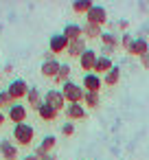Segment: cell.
Returning <instances> with one entry per match:
<instances>
[{
  "label": "cell",
  "mask_w": 149,
  "mask_h": 160,
  "mask_svg": "<svg viewBox=\"0 0 149 160\" xmlns=\"http://www.w3.org/2000/svg\"><path fill=\"white\" fill-rule=\"evenodd\" d=\"M27 105H22V103H13L9 110H7V118L13 123V125H18V123H27Z\"/></svg>",
  "instance_id": "cell-8"
},
{
  "label": "cell",
  "mask_w": 149,
  "mask_h": 160,
  "mask_svg": "<svg viewBox=\"0 0 149 160\" xmlns=\"http://www.w3.org/2000/svg\"><path fill=\"white\" fill-rule=\"evenodd\" d=\"M68 40H66V35L64 33H55V35H51V40H48V51L53 53V55H59V53H66L68 51Z\"/></svg>",
  "instance_id": "cell-6"
},
{
  "label": "cell",
  "mask_w": 149,
  "mask_h": 160,
  "mask_svg": "<svg viewBox=\"0 0 149 160\" xmlns=\"http://www.w3.org/2000/svg\"><path fill=\"white\" fill-rule=\"evenodd\" d=\"M44 103L46 105H51L53 110H57V112H62V110H66V99H64V94H62V90H55V88H51V90H46V94H44Z\"/></svg>",
  "instance_id": "cell-3"
},
{
  "label": "cell",
  "mask_w": 149,
  "mask_h": 160,
  "mask_svg": "<svg viewBox=\"0 0 149 160\" xmlns=\"http://www.w3.org/2000/svg\"><path fill=\"white\" fill-rule=\"evenodd\" d=\"M20 160H40L35 153H29V156H24V158H20Z\"/></svg>",
  "instance_id": "cell-31"
},
{
  "label": "cell",
  "mask_w": 149,
  "mask_h": 160,
  "mask_svg": "<svg viewBox=\"0 0 149 160\" xmlns=\"http://www.w3.org/2000/svg\"><path fill=\"white\" fill-rule=\"evenodd\" d=\"M101 42H103V46H107V48H121V35L114 33V31H103Z\"/></svg>",
  "instance_id": "cell-20"
},
{
  "label": "cell",
  "mask_w": 149,
  "mask_h": 160,
  "mask_svg": "<svg viewBox=\"0 0 149 160\" xmlns=\"http://www.w3.org/2000/svg\"><path fill=\"white\" fill-rule=\"evenodd\" d=\"M0 158L2 160H20L18 158V145L11 140H0Z\"/></svg>",
  "instance_id": "cell-10"
},
{
  "label": "cell",
  "mask_w": 149,
  "mask_h": 160,
  "mask_svg": "<svg viewBox=\"0 0 149 160\" xmlns=\"http://www.w3.org/2000/svg\"><path fill=\"white\" fill-rule=\"evenodd\" d=\"M99 103H101V94H99V92H86V94H83V108L97 110Z\"/></svg>",
  "instance_id": "cell-23"
},
{
  "label": "cell",
  "mask_w": 149,
  "mask_h": 160,
  "mask_svg": "<svg viewBox=\"0 0 149 160\" xmlns=\"http://www.w3.org/2000/svg\"><path fill=\"white\" fill-rule=\"evenodd\" d=\"M86 22H90V24H97V27H103V24L107 22V9H105V7H101V5H94V7L88 11V16H86Z\"/></svg>",
  "instance_id": "cell-5"
},
{
  "label": "cell",
  "mask_w": 149,
  "mask_h": 160,
  "mask_svg": "<svg viewBox=\"0 0 149 160\" xmlns=\"http://www.w3.org/2000/svg\"><path fill=\"white\" fill-rule=\"evenodd\" d=\"M147 53H149V42H147V38H145V35L134 38V42H132L127 55H132V57H142V55H147Z\"/></svg>",
  "instance_id": "cell-9"
},
{
  "label": "cell",
  "mask_w": 149,
  "mask_h": 160,
  "mask_svg": "<svg viewBox=\"0 0 149 160\" xmlns=\"http://www.w3.org/2000/svg\"><path fill=\"white\" fill-rule=\"evenodd\" d=\"M140 64H142V68H147V70H149V53L140 57Z\"/></svg>",
  "instance_id": "cell-30"
},
{
  "label": "cell",
  "mask_w": 149,
  "mask_h": 160,
  "mask_svg": "<svg viewBox=\"0 0 149 160\" xmlns=\"http://www.w3.org/2000/svg\"><path fill=\"white\" fill-rule=\"evenodd\" d=\"M64 35L68 42H75V40H81L83 38V31H81V24H75V22H68L64 27Z\"/></svg>",
  "instance_id": "cell-18"
},
{
  "label": "cell",
  "mask_w": 149,
  "mask_h": 160,
  "mask_svg": "<svg viewBox=\"0 0 149 160\" xmlns=\"http://www.w3.org/2000/svg\"><path fill=\"white\" fill-rule=\"evenodd\" d=\"M0 103H2V108H11L16 101L11 99V94H9L7 90H2V92H0Z\"/></svg>",
  "instance_id": "cell-27"
},
{
  "label": "cell",
  "mask_w": 149,
  "mask_h": 160,
  "mask_svg": "<svg viewBox=\"0 0 149 160\" xmlns=\"http://www.w3.org/2000/svg\"><path fill=\"white\" fill-rule=\"evenodd\" d=\"M86 51H88V44H86V40L81 38V40H75V42H70V44H68L66 55H70V57H77V59H79Z\"/></svg>",
  "instance_id": "cell-16"
},
{
  "label": "cell",
  "mask_w": 149,
  "mask_h": 160,
  "mask_svg": "<svg viewBox=\"0 0 149 160\" xmlns=\"http://www.w3.org/2000/svg\"><path fill=\"white\" fill-rule=\"evenodd\" d=\"M0 112H2V103H0Z\"/></svg>",
  "instance_id": "cell-34"
},
{
  "label": "cell",
  "mask_w": 149,
  "mask_h": 160,
  "mask_svg": "<svg viewBox=\"0 0 149 160\" xmlns=\"http://www.w3.org/2000/svg\"><path fill=\"white\" fill-rule=\"evenodd\" d=\"M62 94H64L66 103H83L86 90H83L79 83H75V81H66V83L62 86Z\"/></svg>",
  "instance_id": "cell-2"
},
{
  "label": "cell",
  "mask_w": 149,
  "mask_h": 160,
  "mask_svg": "<svg viewBox=\"0 0 149 160\" xmlns=\"http://www.w3.org/2000/svg\"><path fill=\"white\" fill-rule=\"evenodd\" d=\"M27 103H29V108H33L35 112L40 110V105L44 103V94L37 90V88H29V94H27Z\"/></svg>",
  "instance_id": "cell-19"
},
{
  "label": "cell",
  "mask_w": 149,
  "mask_h": 160,
  "mask_svg": "<svg viewBox=\"0 0 149 160\" xmlns=\"http://www.w3.org/2000/svg\"><path fill=\"white\" fill-rule=\"evenodd\" d=\"M59 68H62V64H59L57 59H48V62H42L40 72H42V77H46V79H53V81H55V77L59 75Z\"/></svg>",
  "instance_id": "cell-13"
},
{
  "label": "cell",
  "mask_w": 149,
  "mask_h": 160,
  "mask_svg": "<svg viewBox=\"0 0 149 160\" xmlns=\"http://www.w3.org/2000/svg\"><path fill=\"white\" fill-rule=\"evenodd\" d=\"M94 7V2H92V0H75V2H72V11L75 13H86L88 16V11Z\"/></svg>",
  "instance_id": "cell-24"
},
{
  "label": "cell",
  "mask_w": 149,
  "mask_h": 160,
  "mask_svg": "<svg viewBox=\"0 0 149 160\" xmlns=\"http://www.w3.org/2000/svg\"><path fill=\"white\" fill-rule=\"evenodd\" d=\"M33 138H35L33 125H29V123H18V125H13V140H16L20 147H29V145L33 142Z\"/></svg>",
  "instance_id": "cell-1"
},
{
  "label": "cell",
  "mask_w": 149,
  "mask_h": 160,
  "mask_svg": "<svg viewBox=\"0 0 149 160\" xmlns=\"http://www.w3.org/2000/svg\"><path fill=\"white\" fill-rule=\"evenodd\" d=\"M64 116L72 123V121H83V118L88 116V112H86L83 103H68L66 110H64Z\"/></svg>",
  "instance_id": "cell-7"
},
{
  "label": "cell",
  "mask_w": 149,
  "mask_h": 160,
  "mask_svg": "<svg viewBox=\"0 0 149 160\" xmlns=\"http://www.w3.org/2000/svg\"><path fill=\"white\" fill-rule=\"evenodd\" d=\"M81 86H83L86 92H99L101 86H103V79H101L99 75H94V72H88V75H83Z\"/></svg>",
  "instance_id": "cell-14"
},
{
  "label": "cell",
  "mask_w": 149,
  "mask_h": 160,
  "mask_svg": "<svg viewBox=\"0 0 149 160\" xmlns=\"http://www.w3.org/2000/svg\"><path fill=\"white\" fill-rule=\"evenodd\" d=\"M40 160H57V156H55V153H48V156H44V158H40Z\"/></svg>",
  "instance_id": "cell-32"
},
{
  "label": "cell",
  "mask_w": 149,
  "mask_h": 160,
  "mask_svg": "<svg viewBox=\"0 0 149 160\" xmlns=\"http://www.w3.org/2000/svg\"><path fill=\"white\" fill-rule=\"evenodd\" d=\"M70 72H72V70H70V66H68V64H62L59 75L55 77V83H62V86H64L66 81H70V79H68V77H70Z\"/></svg>",
  "instance_id": "cell-25"
},
{
  "label": "cell",
  "mask_w": 149,
  "mask_h": 160,
  "mask_svg": "<svg viewBox=\"0 0 149 160\" xmlns=\"http://www.w3.org/2000/svg\"><path fill=\"white\" fill-rule=\"evenodd\" d=\"M5 121H7V114H2V112H0V127L5 125Z\"/></svg>",
  "instance_id": "cell-33"
},
{
  "label": "cell",
  "mask_w": 149,
  "mask_h": 160,
  "mask_svg": "<svg viewBox=\"0 0 149 160\" xmlns=\"http://www.w3.org/2000/svg\"><path fill=\"white\" fill-rule=\"evenodd\" d=\"M101 79H103V86H110V88H114V86L121 81V68H118V66H114V68H112L107 75H103Z\"/></svg>",
  "instance_id": "cell-22"
},
{
  "label": "cell",
  "mask_w": 149,
  "mask_h": 160,
  "mask_svg": "<svg viewBox=\"0 0 149 160\" xmlns=\"http://www.w3.org/2000/svg\"><path fill=\"white\" fill-rule=\"evenodd\" d=\"M112 68H114V62H112V57L99 55V59H97V64H94V75L103 77V75H107Z\"/></svg>",
  "instance_id": "cell-15"
},
{
  "label": "cell",
  "mask_w": 149,
  "mask_h": 160,
  "mask_svg": "<svg viewBox=\"0 0 149 160\" xmlns=\"http://www.w3.org/2000/svg\"><path fill=\"white\" fill-rule=\"evenodd\" d=\"M37 116H40L42 121H46V123H53V121H57L59 112H57V110H53L51 105L42 103V105H40V110H37Z\"/></svg>",
  "instance_id": "cell-21"
},
{
  "label": "cell",
  "mask_w": 149,
  "mask_h": 160,
  "mask_svg": "<svg viewBox=\"0 0 149 160\" xmlns=\"http://www.w3.org/2000/svg\"><path fill=\"white\" fill-rule=\"evenodd\" d=\"M55 145H57V138L55 136H44L42 138V142L35 147V156L37 158H44V156H48V153H53V149H55Z\"/></svg>",
  "instance_id": "cell-11"
},
{
  "label": "cell",
  "mask_w": 149,
  "mask_h": 160,
  "mask_svg": "<svg viewBox=\"0 0 149 160\" xmlns=\"http://www.w3.org/2000/svg\"><path fill=\"white\" fill-rule=\"evenodd\" d=\"M132 42H134V35L132 33H121V48H125V53L129 51Z\"/></svg>",
  "instance_id": "cell-26"
},
{
  "label": "cell",
  "mask_w": 149,
  "mask_h": 160,
  "mask_svg": "<svg viewBox=\"0 0 149 160\" xmlns=\"http://www.w3.org/2000/svg\"><path fill=\"white\" fill-rule=\"evenodd\" d=\"M116 29H118V31H123V33H127V29H129V22H127V20L112 22V31H114V33H116Z\"/></svg>",
  "instance_id": "cell-28"
},
{
  "label": "cell",
  "mask_w": 149,
  "mask_h": 160,
  "mask_svg": "<svg viewBox=\"0 0 149 160\" xmlns=\"http://www.w3.org/2000/svg\"><path fill=\"white\" fill-rule=\"evenodd\" d=\"M97 59H99L97 51L88 48V51H86V53L79 57V66H81V70H86V75H88V72H92V70H94V64H97Z\"/></svg>",
  "instance_id": "cell-12"
},
{
  "label": "cell",
  "mask_w": 149,
  "mask_h": 160,
  "mask_svg": "<svg viewBox=\"0 0 149 160\" xmlns=\"http://www.w3.org/2000/svg\"><path fill=\"white\" fill-rule=\"evenodd\" d=\"M81 31H83V40H101V35H103V27H97L90 22H86L81 27Z\"/></svg>",
  "instance_id": "cell-17"
},
{
  "label": "cell",
  "mask_w": 149,
  "mask_h": 160,
  "mask_svg": "<svg viewBox=\"0 0 149 160\" xmlns=\"http://www.w3.org/2000/svg\"><path fill=\"white\" fill-rule=\"evenodd\" d=\"M0 77H2V70H0Z\"/></svg>",
  "instance_id": "cell-35"
},
{
  "label": "cell",
  "mask_w": 149,
  "mask_h": 160,
  "mask_svg": "<svg viewBox=\"0 0 149 160\" xmlns=\"http://www.w3.org/2000/svg\"><path fill=\"white\" fill-rule=\"evenodd\" d=\"M62 134H64V136H72V134H75V123H70V121L64 123V125H62Z\"/></svg>",
  "instance_id": "cell-29"
},
{
  "label": "cell",
  "mask_w": 149,
  "mask_h": 160,
  "mask_svg": "<svg viewBox=\"0 0 149 160\" xmlns=\"http://www.w3.org/2000/svg\"><path fill=\"white\" fill-rule=\"evenodd\" d=\"M7 92L11 94V99H13L16 103H20V99H27V94H29V83H27L24 79H13V81L9 83Z\"/></svg>",
  "instance_id": "cell-4"
}]
</instances>
